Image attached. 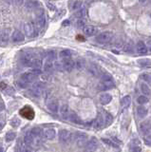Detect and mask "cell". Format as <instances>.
<instances>
[{
    "mask_svg": "<svg viewBox=\"0 0 151 152\" xmlns=\"http://www.w3.org/2000/svg\"><path fill=\"white\" fill-rule=\"evenodd\" d=\"M45 88H46V86L43 82H36L32 85L31 88H29V92L33 97H35V98H39L42 95L43 91L45 90Z\"/></svg>",
    "mask_w": 151,
    "mask_h": 152,
    "instance_id": "cell-1",
    "label": "cell"
},
{
    "mask_svg": "<svg viewBox=\"0 0 151 152\" xmlns=\"http://www.w3.org/2000/svg\"><path fill=\"white\" fill-rule=\"evenodd\" d=\"M113 39V33L111 31H104L96 37V41L100 44H109Z\"/></svg>",
    "mask_w": 151,
    "mask_h": 152,
    "instance_id": "cell-2",
    "label": "cell"
},
{
    "mask_svg": "<svg viewBox=\"0 0 151 152\" xmlns=\"http://www.w3.org/2000/svg\"><path fill=\"white\" fill-rule=\"evenodd\" d=\"M88 135L86 133L83 132H78L76 133V136H75V143L78 147H83L88 143Z\"/></svg>",
    "mask_w": 151,
    "mask_h": 152,
    "instance_id": "cell-3",
    "label": "cell"
},
{
    "mask_svg": "<svg viewBox=\"0 0 151 152\" xmlns=\"http://www.w3.org/2000/svg\"><path fill=\"white\" fill-rule=\"evenodd\" d=\"M58 137H59V141H60L62 143H68L71 141L72 134L71 131H69V130H67V129H61L60 131H59Z\"/></svg>",
    "mask_w": 151,
    "mask_h": 152,
    "instance_id": "cell-4",
    "label": "cell"
},
{
    "mask_svg": "<svg viewBox=\"0 0 151 152\" xmlns=\"http://www.w3.org/2000/svg\"><path fill=\"white\" fill-rule=\"evenodd\" d=\"M24 31H25V33H26L27 36L29 37V38L34 37L37 34L36 27L33 23H31V22H28L24 25Z\"/></svg>",
    "mask_w": 151,
    "mask_h": 152,
    "instance_id": "cell-5",
    "label": "cell"
},
{
    "mask_svg": "<svg viewBox=\"0 0 151 152\" xmlns=\"http://www.w3.org/2000/svg\"><path fill=\"white\" fill-rule=\"evenodd\" d=\"M35 20H36V25L38 28L42 29L44 28L45 25H46V14H45V12L43 10H39L38 12H36V16H35Z\"/></svg>",
    "mask_w": 151,
    "mask_h": 152,
    "instance_id": "cell-6",
    "label": "cell"
},
{
    "mask_svg": "<svg viewBox=\"0 0 151 152\" xmlns=\"http://www.w3.org/2000/svg\"><path fill=\"white\" fill-rule=\"evenodd\" d=\"M98 147V141L95 138H92L88 142L87 145H85L84 152H95L96 148Z\"/></svg>",
    "mask_w": 151,
    "mask_h": 152,
    "instance_id": "cell-7",
    "label": "cell"
},
{
    "mask_svg": "<svg viewBox=\"0 0 151 152\" xmlns=\"http://www.w3.org/2000/svg\"><path fill=\"white\" fill-rule=\"evenodd\" d=\"M36 54L34 53H31V52H27L23 55L22 57V63L23 65H25L27 67H31V64H32V61H33V59L35 58Z\"/></svg>",
    "mask_w": 151,
    "mask_h": 152,
    "instance_id": "cell-8",
    "label": "cell"
},
{
    "mask_svg": "<svg viewBox=\"0 0 151 152\" xmlns=\"http://www.w3.org/2000/svg\"><path fill=\"white\" fill-rule=\"evenodd\" d=\"M88 71L90 72V75L94 76V77H98V76L102 75L101 74V69H100V67L97 66L95 64H88Z\"/></svg>",
    "mask_w": 151,
    "mask_h": 152,
    "instance_id": "cell-9",
    "label": "cell"
},
{
    "mask_svg": "<svg viewBox=\"0 0 151 152\" xmlns=\"http://www.w3.org/2000/svg\"><path fill=\"white\" fill-rule=\"evenodd\" d=\"M140 130H141L142 134L143 135H147L148 133L151 132V121L148 120V121H144L143 122L140 126Z\"/></svg>",
    "mask_w": 151,
    "mask_h": 152,
    "instance_id": "cell-10",
    "label": "cell"
},
{
    "mask_svg": "<svg viewBox=\"0 0 151 152\" xmlns=\"http://www.w3.org/2000/svg\"><path fill=\"white\" fill-rule=\"evenodd\" d=\"M36 78H37V75H35L34 73H32L31 70H29V71H28V72L23 73L20 79H22V80L25 81V82H27L28 84H29V83L33 82V81H35Z\"/></svg>",
    "mask_w": 151,
    "mask_h": 152,
    "instance_id": "cell-11",
    "label": "cell"
},
{
    "mask_svg": "<svg viewBox=\"0 0 151 152\" xmlns=\"http://www.w3.org/2000/svg\"><path fill=\"white\" fill-rule=\"evenodd\" d=\"M62 64H63L64 69L67 70V71H71V70L75 67V62L71 58L65 59V60L62 62Z\"/></svg>",
    "mask_w": 151,
    "mask_h": 152,
    "instance_id": "cell-12",
    "label": "cell"
},
{
    "mask_svg": "<svg viewBox=\"0 0 151 152\" xmlns=\"http://www.w3.org/2000/svg\"><path fill=\"white\" fill-rule=\"evenodd\" d=\"M9 44V32L4 31L0 32V47H6Z\"/></svg>",
    "mask_w": 151,
    "mask_h": 152,
    "instance_id": "cell-13",
    "label": "cell"
},
{
    "mask_svg": "<svg viewBox=\"0 0 151 152\" xmlns=\"http://www.w3.org/2000/svg\"><path fill=\"white\" fill-rule=\"evenodd\" d=\"M136 51L138 54H141V55H144V54L147 53V48L146 45H145L144 42L139 41L136 45Z\"/></svg>",
    "mask_w": 151,
    "mask_h": 152,
    "instance_id": "cell-14",
    "label": "cell"
},
{
    "mask_svg": "<svg viewBox=\"0 0 151 152\" xmlns=\"http://www.w3.org/2000/svg\"><path fill=\"white\" fill-rule=\"evenodd\" d=\"M48 110H50L52 113L56 114V113L58 112V110H59L58 102L56 101V100H53V99H52V101L48 103Z\"/></svg>",
    "mask_w": 151,
    "mask_h": 152,
    "instance_id": "cell-15",
    "label": "cell"
},
{
    "mask_svg": "<svg viewBox=\"0 0 151 152\" xmlns=\"http://www.w3.org/2000/svg\"><path fill=\"white\" fill-rule=\"evenodd\" d=\"M115 86V84L113 83V80L111 81H103L101 83V85L99 86V88L102 89V90H109V89H111Z\"/></svg>",
    "mask_w": 151,
    "mask_h": 152,
    "instance_id": "cell-16",
    "label": "cell"
},
{
    "mask_svg": "<svg viewBox=\"0 0 151 152\" xmlns=\"http://www.w3.org/2000/svg\"><path fill=\"white\" fill-rule=\"evenodd\" d=\"M69 113H71V111H69V105H66V104L62 105L61 107H60V115H61V117L63 119H65V120H67V119H69Z\"/></svg>",
    "mask_w": 151,
    "mask_h": 152,
    "instance_id": "cell-17",
    "label": "cell"
},
{
    "mask_svg": "<svg viewBox=\"0 0 151 152\" xmlns=\"http://www.w3.org/2000/svg\"><path fill=\"white\" fill-rule=\"evenodd\" d=\"M24 39H25L24 34L20 31H13V33L12 35V40L13 42H15V43L22 42Z\"/></svg>",
    "mask_w": 151,
    "mask_h": 152,
    "instance_id": "cell-18",
    "label": "cell"
},
{
    "mask_svg": "<svg viewBox=\"0 0 151 152\" xmlns=\"http://www.w3.org/2000/svg\"><path fill=\"white\" fill-rule=\"evenodd\" d=\"M112 100V96L109 93H103L100 95L99 97V101L102 105H107L111 102Z\"/></svg>",
    "mask_w": 151,
    "mask_h": 152,
    "instance_id": "cell-19",
    "label": "cell"
},
{
    "mask_svg": "<svg viewBox=\"0 0 151 152\" xmlns=\"http://www.w3.org/2000/svg\"><path fill=\"white\" fill-rule=\"evenodd\" d=\"M140 89H141L143 95L147 96V97L151 96V89L149 88V86H148L146 83L143 82V83L140 84Z\"/></svg>",
    "mask_w": 151,
    "mask_h": 152,
    "instance_id": "cell-20",
    "label": "cell"
},
{
    "mask_svg": "<svg viewBox=\"0 0 151 152\" xmlns=\"http://www.w3.org/2000/svg\"><path fill=\"white\" fill-rule=\"evenodd\" d=\"M93 126H94V128L96 129H102L105 126V121H104V117L102 115H99L98 117L95 119L93 123Z\"/></svg>",
    "mask_w": 151,
    "mask_h": 152,
    "instance_id": "cell-21",
    "label": "cell"
},
{
    "mask_svg": "<svg viewBox=\"0 0 151 152\" xmlns=\"http://www.w3.org/2000/svg\"><path fill=\"white\" fill-rule=\"evenodd\" d=\"M95 31H96V28L92 25H87L83 29V32L86 36H92L95 33Z\"/></svg>",
    "mask_w": 151,
    "mask_h": 152,
    "instance_id": "cell-22",
    "label": "cell"
},
{
    "mask_svg": "<svg viewBox=\"0 0 151 152\" xmlns=\"http://www.w3.org/2000/svg\"><path fill=\"white\" fill-rule=\"evenodd\" d=\"M24 143H25V145L28 146H31V145L34 143V137H33V135L31 134V131L26 133L25 137H24Z\"/></svg>",
    "mask_w": 151,
    "mask_h": 152,
    "instance_id": "cell-23",
    "label": "cell"
},
{
    "mask_svg": "<svg viewBox=\"0 0 151 152\" xmlns=\"http://www.w3.org/2000/svg\"><path fill=\"white\" fill-rule=\"evenodd\" d=\"M56 136V131L53 128H48L44 131V137L47 140H53Z\"/></svg>",
    "mask_w": 151,
    "mask_h": 152,
    "instance_id": "cell-24",
    "label": "cell"
},
{
    "mask_svg": "<svg viewBox=\"0 0 151 152\" xmlns=\"http://www.w3.org/2000/svg\"><path fill=\"white\" fill-rule=\"evenodd\" d=\"M136 112H137L138 117L141 118V119L145 118V116L147 115V109L144 107H143V105H139V107H137Z\"/></svg>",
    "mask_w": 151,
    "mask_h": 152,
    "instance_id": "cell-25",
    "label": "cell"
},
{
    "mask_svg": "<svg viewBox=\"0 0 151 152\" xmlns=\"http://www.w3.org/2000/svg\"><path fill=\"white\" fill-rule=\"evenodd\" d=\"M131 150L132 152H142L141 145L138 139H133L131 142Z\"/></svg>",
    "mask_w": 151,
    "mask_h": 152,
    "instance_id": "cell-26",
    "label": "cell"
},
{
    "mask_svg": "<svg viewBox=\"0 0 151 152\" xmlns=\"http://www.w3.org/2000/svg\"><path fill=\"white\" fill-rule=\"evenodd\" d=\"M31 132L34 138H42V136H44V131L41 127H33Z\"/></svg>",
    "mask_w": 151,
    "mask_h": 152,
    "instance_id": "cell-27",
    "label": "cell"
},
{
    "mask_svg": "<svg viewBox=\"0 0 151 152\" xmlns=\"http://www.w3.org/2000/svg\"><path fill=\"white\" fill-rule=\"evenodd\" d=\"M130 103H131V97L129 96V95H126V96H124L122 100H121V105H122V107L124 108L128 107L129 105H130Z\"/></svg>",
    "mask_w": 151,
    "mask_h": 152,
    "instance_id": "cell-28",
    "label": "cell"
},
{
    "mask_svg": "<svg viewBox=\"0 0 151 152\" xmlns=\"http://www.w3.org/2000/svg\"><path fill=\"white\" fill-rule=\"evenodd\" d=\"M42 67V60L39 56H35V58L33 59L32 61V64H31V67L32 69H40V67Z\"/></svg>",
    "mask_w": 151,
    "mask_h": 152,
    "instance_id": "cell-29",
    "label": "cell"
},
{
    "mask_svg": "<svg viewBox=\"0 0 151 152\" xmlns=\"http://www.w3.org/2000/svg\"><path fill=\"white\" fill-rule=\"evenodd\" d=\"M68 120L69 122H71V123H74V124H80L81 123V120H80L79 116H78L75 112H73V111H71Z\"/></svg>",
    "mask_w": 151,
    "mask_h": 152,
    "instance_id": "cell-30",
    "label": "cell"
},
{
    "mask_svg": "<svg viewBox=\"0 0 151 152\" xmlns=\"http://www.w3.org/2000/svg\"><path fill=\"white\" fill-rule=\"evenodd\" d=\"M85 67H86V62L83 58H78L75 61V69H77L78 70H82Z\"/></svg>",
    "mask_w": 151,
    "mask_h": 152,
    "instance_id": "cell-31",
    "label": "cell"
},
{
    "mask_svg": "<svg viewBox=\"0 0 151 152\" xmlns=\"http://www.w3.org/2000/svg\"><path fill=\"white\" fill-rule=\"evenodd\" d=\"M71 55H72V52H71V50H63L60 51V53H59L60 58L64 59V60L65 59H69Z\"/></svg>",
    "mask_w": 151,
    "mask_h": 152,
    "instance_id": "cell-32",
    "label": "cell"
},
{
    "mask_svg": "<svg viewBox=\"0 0 151 152\" xmlns=\"http://www.w3.org/2000/svg\"><path fill=\"white\" fill-rule=\"evenodd\" d=\"M54 69V64L52 61H46L45 66H44V70L46 72H52Z\"/></svg>",
    "mask_w": 151,
    "mask_h": 152,
    "instance_id": "cell-33",
    "label": "cell"
},
{
    "mask_svg": "<svg viewBox=\"0 0 151 152\" xmlns=\"http://www.w3.org/2000/svg\"><path fill=\"white\" fill-rule=\"evenodd\" d=\"M104 121H105V126H109V124H111L112 122H113V117H112L111 114L109 113V112L105 113Z\"/></svg>",
    "mask_w": 151,
    "mask_h": 152,
    "instance_id": "cell-34",
    "label": "cell"
},
{
    "mask_svg": "<svg viewBox=\"0 0 151 152\" xmlns=\"http://www.w3.org/2000/svg\"><path fill=\"white\" fill-rule=\"evenodd\" d=\"M124 50H125L126 52H128V53H130L132 52V51L134 50V45H133V42L131 41H127L125 44V47H124Z\"/></svg>",
    "mask_w": 151,
    "mask_h": 152,
    "instance_id": "cell-35",
    "label": "cell"
},
{
    "mask_svg": "<svg viewBox=\"0 0 151 152\" xmlns=\"http://www.w3.org/2000/svg\"><path fill=\"white\" fill-rule=\"evenodd\" d=\"M86 13H87V10H86L85 8H81L80 10H76V12L74 13V16L77 17L78 19H82L83 17L86 16Z\"/></svg>",
    "mask_w": 151,
    "mask_h": 152,
    "instance_id": "cell-36",
    "label": "cell"
},
{
    "mask_svg": "<svg viewBox=\"0 0 151 152\" xmlns=\"http://www.w3.org/2000/svg\"><path fill=\"white\" fill-rule=\"evenodd\" d=\"M38 2H35V1H27L26 4H25V7L27 10H33L35 9V8H37V6H38Z\"/></svg>",
    "mask_w": 151,
    "mask_h": 152,
    "instance_id": "cell-37",
    "label": "cell"
},
{
    "mask_svg": "<svg viewBox=\"0 0 151 152\" xmlns=\"http://www.w3.org/2000/svg\"><path fill=\"white\" fill-rule=\"evenodd\" d=\"M138 65H140L143 67H147L151 66V60L150 59H140L138 61Z\"/></svg>",
    "mask_w": 151,
    "mask_h": 152,
    "instance_id": "cell-38",
    "label": "cell"
},
{
    "mask_svg": "<svg viewBox=\"0 0 151 152\" xmlns=\"http://www.w3.org/2000/svg\"><path fill=\"white\" fill-rule=\"evenodd\" d=\"M47 61H52L53 62L56 59V52L54 50H50V51H48L47 52Z\"/></svg>",
    "mask_w": 151,
    "mask_h": 152,
    "instance_id": "cell-39",
    "label": "cell"
},
{
    "mask_svg": "<svg viewBox=\"0 0 151 152\" xmlns=\"http://www.w3.org/2000/svg\"><path fill=\"white\" fill-rule=\"evenodd\" d=\"M149 101V98L147 96H144V95H141L137 98V102H138L139 105H144Z\"/></svg>",
    "mask_w": 151,
    "mask_h": 152,
    "instance_id": "cell-40",
    "label": "cell"
},
{
    "mask_svg": "<svg viewBox=\"0 0 151 152\" xmlns=\"http://www.w3.org/2000/svg\"><path fill=\"white\" fill-rule=\"evenodd\" d=\"M44 97H45V101L48 103V102H50L52 100V91L50 90H45L44 91Z\"/></svg>",
    "mask_w": 151,
    "mask_h": 152,
    "instance_id": "cell-41",
    "label": "cell"
},
{
    "mask_svg": "<svg viewBox=\"0 0 151 152\" xmlns=\"http://www.w3.org/2000/svg\"><path fill=\"white\" fill-rule=\"evenodd\" d=\"M16 137V134L14 132H8L6 134V141L7 142H12L15 139Z\"/></svg>",
    "mask_w": 151,
    "mask_h": 152,
    "instance_id": "cell-42",
    "label": "cell"
},
{
    "mask_svg": "<svg viewBox=\"0 0 151 152\" xmlns=\"http://www.w3.org/2000/svg\"><path fill=\"white\" fill-rule=\"evenodd\" d=\"M81 5H82V2L81 1H73L71 2V9L78 10L81 9Z\"/></svg>",
    "mask_w": 151,
    "mask_h": 152,
    "instance_id": "cell-43",
    "label": "cell"
},
{
    "mask_svg": "<svg viewBox=\"0 0 151 152\" xmlns=\"http://www.w3.org/2000/svg\"><path fill=\"white\" fill-rule=\"evenodd\" d=\"M115 47L117 48H122L123 47H125V44H124V40L122 38H118L115 41Z\"/></svg>",
    "mask_w": 151,
    "mask_h": 152,
    "instance_id": "cell-44",
    "label": "cell"
},
{
    "mask_svg": "<svg viewBox=\"0 0 151 152\" xmlns=\"http://www.w3.org/2000/svg\"><path fill=\"white\" fill-rule=\"evenodd\" d=\"M142 79L144 81V83H150L151 84V74L144 73V74H142Z\"/></svg>",
    "mask_w": 151,
    "mask_h": 152,
    "instance_id": "cell-45",
    "label": "cell"
},
{
    "mask_svg": "<svg viewBox=\"0 0 151 152\" xmlns=\"http://www.w3.org/2000/svg\"><path fill=\"white\" fill-rule=\"evenodd\" d=\"M20 120L18 118H13L12 121H10V126H13V127H17V126H19V124H20Z\"/></svg>",
    "mask_w": 151,
    "mask_h": 152,
    "instance_id": "cell-46",
    "label": "cell"
},
{
    "mask_svg": "<svg viewBox=\"0 0 151 152\" xmlns=\"http://www.w3.org/2000/svg\"><path fill=\"white\" fill-rule=\"evenodd\" d=\"M101 78L103 81H111L112 80V77L109 73H103V74L101 75Z\"/></svg>",
    "mask_w": 151,
    "mask_h": 152,
    "instance_id": "cell-47",
    "label": "cell"
},
{
    "mask_svg": "<svg viewBox=\"0 0 151 152\" xmlns=\"http://www.w3.org/2000/svg\"><path fill=\"white\" fill-rule=\"evenodd\" d=\"M76 27L79 29H84L85 28V21L83 20V19H78L76 21Z\"/></svg>",
    "mask_w": 151,
    "mask_h": 152,
    "instance_id": "cell-48",
    "label": "cell"
},
{
    "mask_svg": "<svg viewBox=\"0 0 151 152\" xmlns=\"http://www.w3.org/2000/svg\"><path fill=\"white\" fill-rule=\"evenodd\" d=\"M54 69L59 70V71H61V70L64 69L62 62H55V63H54Z\"/></svg>",
    "mask_w": 151,
    "mask_h": 152,
    "instance_id": "cell-49",
    "label": "cell"
},
{
    "mask_svg": "<svg viewBox=\"0 0 151 152\" xmlns=\"http://www.w3.org/2000/svg\"><path fill=\"white\" fill-rule=\"evenodd\" d=\"M17 85L20 86V88H27V86H29V84L27 83V82H25L24 80H22V79H19L17 81Z\"/></svg>",
    "mask_w": 151,
    "mask_h": 152,
    "instance_id": "cell-50",
    "label": "cell"
},
{
    "mask_svg": "<svg viewBox=\"0 0 151 152\" xmlns=\"http://www.w3.org/2000/svg\"><path fill=\"white\" fill-rule=\"evenodd\" d=\"M102 141H103V142H105L107 143V145H110V146H116L117 145H116V143L113 142L112 140H110V139H106V138H103V139H102Z\"/></svg>",
    "mask_w": 151,
    "mask_h": 152,
    "instance_id": "cell-51",
    "label": "cell"
},
{
    "mask_svg": "<svg viewBox=\"0 0 151 152\" xmlns=\"http://www.w3.org/2000/svg\"><path fill=\"white\" fill-rule=\"evenodd\" d=\"M47 6H48V9H50V10H56L55 5L52 4V2H47Z\"/></svg>",
    "mask_w": 151,
    "mask_h": 152,
    "instance_id": "cell-52",
    "label": "cell"
},
{
    "mask_svg": "<svg viewBox=\"0 0 151 152\" xmlns=\"http://www.w3.org/2000/svg\"><path fill=\"white\" fill-rule=\"evenodd\" d=\"M144 140H145V142H146V143H148L149 145H151V132L148 133L147 135H145Z\"/></svg>",
    "mask_w": 151,
    "mask_h": 152,
    "instance_id": "cell-53",
    "label": "cell"
},
{
    "mask_svg": "<svg viewBox=\"0 0 151 152\" xmlns=\"http://www.w3.org/2000/svg\"><path fill=\"white\" fill-rule=\"evenodd\" d=\"M22 152H32L31 146H28V145H25L24 147L22 148Z\"/></svg>",
    "mask_w": 151,
    "mask_h": 152,
    "instance_id": "cell-54",
    "label": "cell"
},
{
    "mask_svg": "<svg viewBox=\"0 0 151 152\" xmlns=\"http://www.w3.org/2000/svg\"><path fill=\"white\" fill-rule=\"evenodd\" d=\"M146 48H147V50L148 51H150L151 52V39H149V40H147V42H146Z\"/></svg>",
    "mask_w": 151,
    "mask_h": 152,
    "instance_id": "cell-55",
    "label": "cell"
},
{
    "mask_svg": "<svg viewBox=\"0 0 151 152\" xmlns=\"http://www.w3.org/2000/svg\"><path fill=\"white\" fill-rule=\"evenodd\" d=\"M4 108H5V105H4V103L2 102V101H0V112H1L2 110H4Z\"/></svg>",
    "mask_w": 151,
    "mask_h": 152,
    "instance_id": "cell-56",
    "label": "cell"
},
{
    "mask_svg": "<svg viewBox=\"0 0 151 152\" xmlns=\"http://www.w3.org/2000/svg\"><path fill=\"white\" fill-rule=\"evenodd\" d=\"M65 23H63V26H68V25H71V22H69V20H66V21H64Z\"/></svg>",
    "mask_w": 151,
    "mask_h": 152,
    "instance_id": "cell-57",
    "label": "cell"
},
{
    "mask_svg": "<svg viewBox=\"0 0 151 152\" xmlns=\"http://www.w3.org/2000/svg\"><path fill=\"white\" fill-rule=\"evenodd\" d=\"M3 126H4V124L2 123V122H0V130H1L2 128H3Z\"/></svg>",
    "mask_w": 151,
    "mask_h": 152,
    "instance_id": "cell-58",
    "label": "cell"
},
{
    "mask_svg": "<svg viewBox=\"0 0 151 152\" xmlns=\"http://www.w3.org/2000/svg\"><path fill=\"white\" fill-rule=\"evenodd\" d=\"M150 17H151V15H150Z\"/></svg>",
    "mask_w": 151,
    "mask_h": 152,
    "instance_id": "cell-59",
    "label": "cell"
}]
</instances>
